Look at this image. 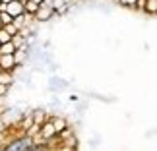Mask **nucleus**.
<instances>
[{
	"instance_id": "0eeeda50",
	"label": "nucleus",
	"mask_w": 157,
	"mask_h": 151,
	"mask_svg": "<svg viewBox=\"0 0 157 151\" xmlns=\"http://www.w3.org/2000/svg\"><path fill=\"white\" fill-rule=\"evenodd\" d=\"M37 8H39V4L33 2V0H25V2H23V14L33 16L35 12H37Z\"/></svg>"
},
{
	"instance_id": "2eb2a0df",
	"label": "nucleus",
	"mask_w": 157,
	"mask_h": 151,
	"mask_svg": "<svg viewBox=\"0 0 157 151\" xmlns=\"http://www.w3.org/2000/svg\"><path fill=\"white\" fill-rule=\"evenodd\" d=\"M0 41H2V43H8V41H12V37L4 31V27H0Z\"/></svg>"
},
{
	"instance_id": "412c9836",
	"label": "nucleus",
	"mask_w": 157,
	"mask_h": 151,
	"mask_svg": "<svg viewBox=\"0 0 157 151\" xmlns=\"http://www.w3.org/2000/svg\"><path fill=\"white\" fill-rule=\"evenodd\" d=\"M2 149H4V145H0V151H2Z\"/></svg>"
},
{
	"instance_id": "9d476101",
	"label": "nucleus",
	"mask_w": 157,
	"mask_h": 151,
	"mask_svg": "<svg viewBox=\"0 0 157 151\" xmlns=\"http://www.w3.org/2000/svg\"><path fill=\"white\" fill-rule=\"evenodd\" d=\"M39 128H41V124L33 122V124H31V126H29V128H27L25 136H27V138H33V136H37V134H39Z\"/></svg>"
},
{
	"instance_id": "b1692460",
	"label": "nucleus",
	"mask_w": 157,
	"mask_h": 151,
	"mask_svg": "<svg viewBox=\"0 0 157 151\" xmlns=\"http://www.w3.org/2000/svg\"><path fill=\"white\" fill-rule=\"evenodd\" d=\"M0 45H2V41H0Z\"/></svg>"
},
{
	"instance_id": "4be33fe9",
	"label": "nucleus",
	"mask_w": 157,
	"mask_h": 151,
	"mask_svg": "<svg viewBox=\"0 0 157 151\" xmlns=\"http://www.w3.org/2000/svg\"><path fill=\"white\" fill-rule=\"evenodd\" d=\"M20 2H25V0H20Z\"/></svg>"
},
{
	"instance_id": "1a4fd4ad",
	"label": "nucleus",
	"mask_w": 157,
	"mask_h": 151,
	"mask_svg": "<svg viewBox=\"0 0 157 151\" xmlns=\"http://www.w3.org/2000/svg\"><path fill=\"white\" fill-rule=\"evenodd\" d=\"M14 52H16V45L12 43V41L0 45V54H14Z\"/></svg>"
},
{
	"instance_id": "aec40b11",
	"label": "nucleus",
	"mask_w": 157,
	"mask_h": 151,
	"mask_svg": "<svg viewBox=\"0 0 157 151\" xmlns=\"http://www.w3.org/2000/svg\"><path fill=\"white\" fill-rule=\"evenodd\" d=\"M33 2H37V4H43V2H45V0H33Z\"/></svg>"
},
{
	"instance_id": "5701e85b",
	"label": "nucleus",
	"mask_w": 157,
	"mask_h": 151,
	"mask_svg": "<svg viewBox=\"0 0 157 151\" xmlns=\"http://www.w3.org/2000/svg\"><path fill=\"white\" fill-rule=\"evenodd\" d=\"M0 27H2V21H0Z\"/></svg>"
},
{
	"instance_id": "4468645a",
	"label": "nucleus",
	"mask_w": 157,
	"mask_h": 151,
	"mask_svg": "<svg viewBox=\"0 0 157 151\" xmlns=\"http://www.w3.org/2000/svg\"><path fill=\"white\" fill-rule=\"evenodd\" d=\"M0 21H2V25H6V23H12V21H14V17H12L8 12H0Z\"/></svg>"
},
{
	"instance_id": "f03ea898",
	"label": "nucleus",
	"mask_w": 157,
	"mask_h": 151,
	"mask_svg": "<svg viewBox=\"0 0 157 151\" xmlns=\"http://www.w3.org/2000/svg\"><path fill=\"white\" fill-rule=\"evenodd\" d=\"M39 134H41V138H43L45 142H51L52 138H56V128H54V124L51 120H45V122H41Z\"/></svg>"
},
{
	"instance_id": "6ab92c4d",
	"label": "nucleus",
	"mask_w": 157,
	"mask_h": 151,
	"mask_svg": "<svg viewBox=\"0 0 157 151\" xmlns=\"http://www.w3.org/2000/svg\"><path fill=\"white\" fill-rule=\"evenodd\" d=\"M6 130V122H4V118L0 116V134H2V132Z\"/></svg>"
},
{
	"instance_id": "f257e3e1",
	"label": "nucleus",
	"mask_w": 157,
	"mask_h": 151,
	"mask_svg": "<svg viewBox=\"0 0 157 151\" xmlns=\"http://www.w3.org/2000/svg\"><path fill=\"white\" fill-rule=\"evenodd\" d=\"M52 16H54V10H52V6H51V0H45L43 4H39L37 12L33 14V17L37 21H49Z\"/></svg>"
},
{
	"instance_id": "f3484780",
	"label": "nucleus",
	"mask_w": 157,
	"mask_h": 151,
	"mask_svg": "<svg viewBox=\"0 0 157 151\" xmlns=\"http://www.w3.org/2000/svg\"><path fill=\"white\" fill-rule=\"evenodd\" d=\"M118 2L122 4V6H134V4H136V0H118Z\"/></svg>"
},
{
	"instance_id": "6e6552de",
	"label": "nucleus",
	"mask_w": 157,
	"mask_h": 151,
	"mask_svg": "<svg viewBox=\"0 0 157 151\" xmlns=\"http://www.w3.org/2000/svg\"><path fill=\"white\" fill-rule=\"evenodd\" d=\"M144 12L149 16H157V0H146V8Z\"/></svg>"
},
{
	"instance_id": "393cba45",
	"label": "nucleus",
	"mask_w": 157,
	"mask_h": 151,
	"mask_svg": "<svg viewBox=\"0 0 157 151\" xmlns=\"http://www.w3.org/2000/svg\"><path fill=\"white\" fill-rule=\"evenodd\" d=\"M0 2H2V0H0Z\"/></svg>"
},
{
	"instance_id": "dca6fc26",
	"label": "nucleus",
	"mask_w": 157,
	"mask_h": 151,
	"mask_svg": "<svg viewBox=\"0 0 157 151\" xmlns=\"http://www.w3.org/2000/svg\"><path fill=\"white\" fill-rule=\"evenodd\" d=\"M134 6H136V8L140 10V12H144V8H146V0H136V4H134Z\"/></svg>"
},
{
	"instance_id": "423d86ee",
	"label": "nucleus",
	"mask_w": 157,
	"mask_h": 151,
	"mask_svg": "<svg viewBox=\"0 0 157 151\" xmlns=\"http://www.w3.org/2000/svg\"><path fill=\"white\" fill-rule=\"evenodd\" d=\"M51 122L54 124V128H56V134H60L64 128H68V120L64 116H54V118H51Z\"/></svg>"
},
{
	"instance_id": "ddd939ff",
	"label": "nucleus",
	"mask_w": 157,
	"mask_h": 151,
	"mask_svg": "<svg viewBox=\"0 0 157 151\" xmlns=\"http://www.w3.org/2000/svg\"><path fill=\"white\" fill-rule=\"evenodd\" d=\"M31 118H33V122H37V124L45 122V111H35Z\"/></svg>"
},
{
	"instance_id": "39448f33",
	"label": "nucleus",
	"mask_w": 157,
	"mask_h": 151,
	"mask_svg": "<svg viewBox=\"0 0 157 151\" xmlns=\"http://www.w3.org/2000/svg\"><path fill=\"white\" fill-rule=\"evenodd\" d=\"M25 58H27V47H20V49H16V52H14L16 66L23 64V62H25Z\"/></svg>"
},
{
	"instance_id": "7ed1b4c3",
	"label": "nucleus",
	"mask_w": 157,
	"mask_h": 151,
	"mask_svg": "<svg viewBox=\"0 0 157 151\" xmlns=\"http://www.w3.org/2000/svg\"><path fill=\"white\" fill-rule=\"evenodd\" d=\"M4 12H8L12 17L20 16V14H23V2H20V0H10V2H6Z\"/></svg>"
},
{
	"instance_id": "a211bd4d",
	"label": "nucleus",
	"mask_w": 157,
	"mask_h": 151,
	"mask_svg": "<svg viewBox=\"0 0 157 151\" xmlns=\"http://www.w3.org/2000/svg\"><path fill=\"white\" fill-rule=\"evenodd\" d=\"M6 93H8V85L0 83V97H2V95H6Z\"/></svg>"
},
{
	"instance_id": "20e7f679",
	"label": "nucleus",
	"mask_w": 157,
	"mask_h": 151,
	"mask_svg": "<svg viewBox=\"0 0 157 151\" xmlns=\"http://www.w3.org/2000/svg\"><path fill=\"white\" fill-rule=\"evenodd\" d=\"M14 68H16L14 54H0V70H4V72H12Z\"/></svg>"
},
{
	"instance_id": "f8f14e48",
	"label": "nucleus",
	"mask_w": 157,
	"mask_h": 151,
	"mask_svg": "<svg viewBox=\"0 0 157 151\" xmlns=\"http://www.w3.org/2000/svg\"><path fill=\"white\" fill-rule=\"evenodd\" d=\"M0 83H4V85H10V83H12V76H10V72L0 70Z\"/></svg>"
},
{
	"instance_id": "9b49d317",
	"label": "nucleus",
	"mask_w": 157,
	"mask_h": 151,
	"mask_svg": "<svg viewBox=\"0 0 157 151\" xmlns=\"http://www.w3.org/2000/svg\"><path fill=\"white\" fill-rule=\"evenodd\" d=\"M2 27H4V31L8 33L10 37H14L16 33H20V29H17V27L14 25V23H6V25H2Z\"/></svg>"
}]
</instances>
